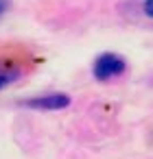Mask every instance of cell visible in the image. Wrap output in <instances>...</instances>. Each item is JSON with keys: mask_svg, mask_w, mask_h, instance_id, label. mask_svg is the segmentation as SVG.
Instances as JSON below:
<instances>
[{"mask_svg": "<svg viewBox=\"0 0 153 159\" xmlns=\"http://www.w3.org/2000/svg\"><path fill=\"white\" fill-rule=\"evenodd\" d=\"M127 70V59L118 52H103L94 59L92 63V74L96 81H112L125 74Z\"/></svg>", "mask_w": 153, "mask_h": 159, "instance_id": "6da1fadb", "label": "cell"}, {"mask_svg": "<svg viewBox=\"0 0 153 159\" xmlns=\"http://www.w3.org/2000/svg\"><path fill=\"white\" fill-rule=\"evenodd\" d=\"M68 105H70V96L61 94V92H53V94H44V96L22 100V107L37 109V111H59V109H66Z\"/></svg>", "mask_w": 153, "mask_h": 159, "instance_id": "7a4b0ae2", "label": "cell"}, {"mask_svg": "<svg viewBox=\"0 0 153 159\" xmlns=\"http://www.w3.org/2000/svg\"><path fill=\"white\" fill-rule=\"evenodd\" d=\"M7 9H9V0H0V18L7 13Z\"/></svg>", "mask_w": 153, "mask_h": 159, "instance_id": "5b68a950", "label": "cell"}, {"mask_svg": "<svg viewBox=\"0 0 153 159\" xmlns=\"http://www.w3.org/2000/svg\"><path fill=\"white\" fill-rule=\"evenodd\" d=\"M142 13L149 20H153V0H144V2H142Z\"/></svg>", "mask_w": 153, "mask_h": 159, "instance_id": "277c9868", "label": "cell"}, {"mask_svg": "<svg viewBox=\"0 0 153 159\" xmlns=\"http://www.w3.org/2000/svg\"><path fill=\"white\" fill-rule=\"evenodd\" d=\"M18 79H20V72H18V70H5V72H0V89L9 87V85L16 83Z\"/></svg>", "mask_w": 153, "mask_h": 159, "instance_id": "3957f363", "label": "cell"}]
</instances>
